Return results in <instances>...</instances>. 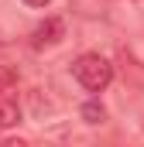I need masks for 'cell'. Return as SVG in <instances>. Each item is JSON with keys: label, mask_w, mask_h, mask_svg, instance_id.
Returning a JSON list of instances; mask_svg holds the SVG:
<instances>
[{"label": "cell", "mask_w": 144, "mask_h": 147, "mask_svg": "<svg viewBox=\"0 0 144 147\" xmlns=\"http://www.w3.org/2000/svg\"><path fill=\"white\" fill-rule=\"evenodd\" d=\"M17 123H21L17 96H0V127H17Z\"/></svg>", "instance_id": "3957f363"}, {"label": "cell", "mask_w": 144, "mask_h": 147, "mask_svg": "<svg viewBox=\"0 0 144 147\" xmlns=\"http://www.w3.org/2000/svg\"><path fill=\"white\" fill-rule=\"evenodd\" d=\"M82 120H86V123H103V120H107L103 103H100V99H89V103L82 106Z\"/></svg>", "instance_id": "277c9868"}, {"label": "cell", "mask_w": 144, "mask_h": 147, "mask_svg": "<svg viewBox=\"0 0 144 147\" xmlns=\"http://www.w3.org/2000/svg\"><path fill=\"white\" fill-rule=\"evenodd\" d=\"M24 3H28V7H45L48 0H24Z\"/></svg>", "instance_id": "5b68a950"}, {"label": "cell", "mask_w": 144, "mask_h": 147, "mask_svg": "<svg viewBox=\"0 0 144 147\" xmlns=\"http://www.w3.org/2000/svg\"><path fill=\"white\" fill-rule=\"evenodd\" d=\"M62 34H65V24H62L58 17H45L35 31H31V48H48V45H58V41H62Z\"/></svg>", "instance_id": "7a4b0ae2"}, {"label": "cell", "mask_w": 144, "mask_h": 147, "mask_svg": "<svg viewBox=\"0 0 144 147\" xmlns=\"http://www.w3.org/2000/svg\"><path fill=\"white\" fill-rule=\"evenodd\" d=\"M72 75H75L79 86H86L89 92H103L110 82H113V65H110L103 55L89 51V55H79V58H75Z\"/></svg>", "instance_id": "6da1fadb"}]
</instances>
